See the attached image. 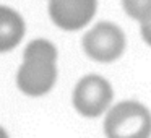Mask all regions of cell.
Masks as SVG:
<instances>
[{
	"label": "cell",
	"mask_w": 151,
	"mask_h": 138,
	"mask_svg": "<svg viewBox=\"0 0 151 138\" xmlns=\"http://www.w3.org/2000/svg\"><path fill=\"white\" fill-rule=\"evenodd\" d=\"M57 49L46 39H34L24 49V60L17 75V85L28 96H42L57 80Z\"/></svg>",
	"instance_id": "6da1fadb"
},
{
	"label": "cell",
	"mask_w": 151,
	"mask_h": 138,
	"mask_svg": "<svg viewBox=\"0 0 151 138\" xmlns=\"http://www.w3.org/2000/svg\"><path fill=\"white\" fill-rule=\"evenodd\" d=\"M104 132L107 138H150L151 114L140 102H120L107 112Z\"/></svg>",
	"instance_id": "7a4b0ae2"
},
{
	"label": "cell",
	"mask_w": 151,
	"mask_h": 138,
	"mask_svg": "<svg viewBox=\"0 0 151 138\" xmlns=\"http://www.w3.org/2000/svg\"><path fill=\"white\" fill-rule=\"evenodd\" d=\"M83 49L96 62H114L125 50V36L119 26L101 21L85 34Z\"/></svg>",
	"instance_id": "3957f363"
},
{
	"label": "cell",
	"mask_w": 151,
	"mask_h": 138,
	"mask_svg": "<svg viewBox=\"0 0 151 138\" xmlns=\"http://www.w3.org/2000/svg\"><path fill=\"white\" fill-rule=\"evenodd\" d=\"M112 96L114 93L107 80L98 75H88L75 86L73 106L85 117H98L107 111Z\"/></svg>",
	"instance_id": "277c9868"
},
{
	"label": "cell",
	"mask_w": 151,
	"mask_h": 138,
	"mask_svg": "<svg viewBox=\"0 0 151 138\" xmlns=\"http://www.w3.org/2000/svg\"><path fill=\"white\" fill-rule=\"evenodd\" d=\"M98 0H50L49 15L59 28L76 31L91 21Z\"/></svg>",
	"instance_id": "5b68a950"
},
{
	"label": "cell",
	"mask_w": 151,
	"mask_h": 138,
	"mask_svg": "<svg viewBox=\"0 0 151 138\" xmlns=\"http://www.w3.org/2000/svg\"><path fill=\"white\" fill-rule=\"evenodd\" d=\"M24 36V21L15 10L0 7V52L17 47Z\"/></svg>",
	"instance_id": "8992f818"
},
{
	"label": "cell",
	"mask_w": 151,
	"mask_h": 138,
	"mask_svg": "<svg viewBox=\"0 0 151 138\" xmlns=\"http://www.w3.org/2000/svg\"><path fill=\"white\" fill-rule=\"evenodd\" d=\"M122 7L128 17L140 23L151 18V0H122Z\"/></svg>",
	"instance_id": "52a82bcc"
},
{
	"label": "cell",
	"mask_w": 151,
	"mask_h": 138,
	"mask_svg": "<svg viewBox=\"0 0 151 138\" xmlns=\"http://www.w3.org/2000/svg\"><path fill=\"white\" fill-rule=\"evenodd\" d=\"M141 36H143L145 42L151 46V18L141 23Z\"/></svg>",
	"instance_id": "ba28073f"
},
{
	"label": "cell",
	"mask_w": 151,
	"mask_h": 138,
	"mask_svg": "<svg viewBox=\"0 0 151 138\" xmlns=\"http://www.w3.org/2000/svg\"><path fill=\"white\" fill-rule=\"evenodd\" d=\"M0 138H8V133H7V132H5L2 127H0Z\"/></svg>",
	"instance_id": "9c48e42d"
}]
</instances>
